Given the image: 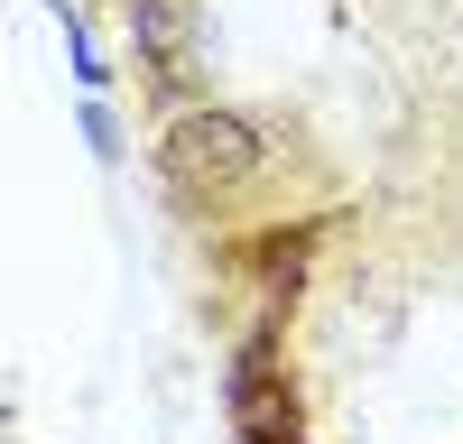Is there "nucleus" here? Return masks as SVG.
<instances>
[{"label":"nucleus","instance_id":"2","mask_svg":"<svg viewBox=\"0 0 463 444\" xmlns=\"http://www.w3.org/2000/svg\"><path fill=\"white\" fill-rule=\"evenodd\" d=\"M121 28H130L139 65L185 74V65H195V47H204V0H121Z\"/></svg>","mask_w":463,"mask_h":444},{"label":"nucleus","instance_id":"1","mask_svg":"<svg viewBox=\"0 0 463 444\" xmlns=\"http://www.w3.org/2000/svg\"><path fill=\"white\" fill-rule=\"evenodd\" d=\"M158 167L185 185V195H241V185L269 167V139L241 111H176L158 139Z\"/></svg>","mask_w":463,"mask_h":444}]
</instances>
